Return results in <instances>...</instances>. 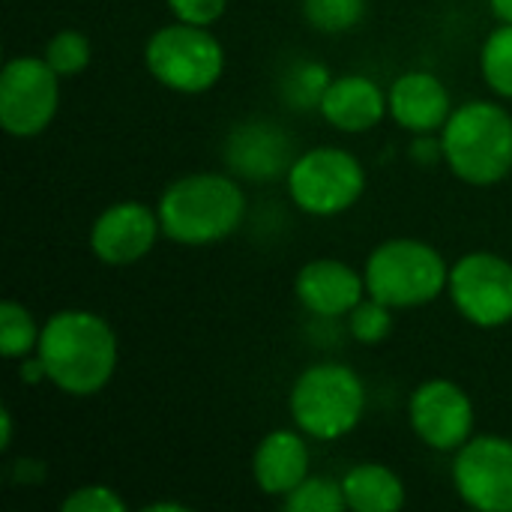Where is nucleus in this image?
I'll return each instance as SVG.
<instances>
[{
    "instance_id": "nucleus-1",
    "label": "nucleus",
    "mask_w": 512,
    "mask_h": 512,
    "mask_svg": "<svg viewBox=\"0 0 512 512\" xmlns=\"http://www.w3.org/2000/svg\"><path fill=\"white\" fill-rule=\"evenodd\" d=\"M36 357L48 384L72 399L96 396L117 372L120 345L114 327L87 309H60L42 324Z\"/></svg>"
},
{
    "instance_id": "nucleus-2",
    "label": "nucleus",
    "mask_w": 512,
    "mask_h": 512,
    "mask_svg": "<svg viewBox=\"0 0 512 512\" xmlns=\"http://www.w3.org/2000/svg\"><path fill=\"white\" fill-rule=\"evenodd\" d=\"M162 237L180 246H210L246 219V192L234 174L195 171L165 186L156 204Z\"/></svg>"
},
{
    "instance_id": "nucleus-3",
    "label": "nucleus",
    "mask_w": 512,
    "mask_h": 512,
    "mask_svg": "<svg viewBox=\"0 0 512 512\" xmlns=\"http://www.w3.org/2000/svg\"><path fill=\"white\" fill-rule=\"evenodd\" d=\"M447 168L468 186H495L512 171V114L492 99L456 105L441 129Z\"/></svg>"
},
{
    "instance_id": "nucleus-4",
    "label": "nucleus",
    "mask_w": 512,
    "mask_h": 512,
    "mask_svg": "<svg viewBox=\"0 0 512 512\" xmlns=\"http://www.w3.org/2000/svg\"><path fill=\"white\" fill-rule=\"evenodd\" d=\"M288 411L306 438L339 441L351 435L366 414V384L348 363H315L291 384Z\"/></svg>"
},
{
    "instance_id": "nucleus-5",
    "label": "nucleus",
    "mask_w": 512,
    "mask_h": 512,
    "mask_svg": "<svg viewBox=\"0 0 512 512\" xmlns=\"http://www.w3.org/2000/svg\"><path fill=\"white\" fill-rule=\"evenodd\" d=\"M363 279L366 294L390 309H420L447 291L450 264L426 240L393 237L369 252Z\"/></svg>"
},
{
    "instance_id": "nucleus-6",
    "label": "nucleus",
    "mask_w": 512,
    "mask_h": 512,
    "mask_svg": "<svg viewBox=\"0 0 512 512\" xmlns=\"http://www.w3.org/2000/svg\"><path fill=\"white\" fill-rule=\"evenodd\" d=\"M147 72L168 90L198 96L219 84L225 72V48L210 27L177 21L150 33L144 45Z\"/></svg>"
},
{
    "instance_id": "nucleus-7",
    "label": "nucleus",
    "mask_w": 512,
    "mask_h": 512,
    "mask_svg": "<svg viewBox=\"0 0 512 512\" xmlns=\"http://www.w3.org/2000/svg\"><path fill=\"white\" fill-rule=\"evenodd\" d=\"M285 183L297 210L318 219H330L351 210L363 198L366 168L351 150L321 144L297 153Z\"/></svg>"
},
{
    "instance_id": "nucleus-8",
    "label": "nucleus",
    "mask_w": 512,
    "mask_h": 512,
    "mask_svg": "<svg viewBox=\"0 0 512 512\" xmlns=\"http://www.w3.org/2000/svg\"><path fill=\"white\" fill-rule=\"evenodd\" d=\"M60 108V75L39 54L12 57L0 72V123L12 138L42 135Z\"/></svg>"
},
{
    "instance_id": "nucleus-9",
    "label": "nucleus",
    "mask_w": 512,
    "mask_h": 512,
    "mask_svg": "<svg viewBox=\"0 0 512 512\" xmlns=\"http://www.w3.org/2000/svg\"><path fill=\"white\" fill-rule=\"evenodd\" d=\"M447 294L468 324L480 330L507 327L512 321V264L495 252H468L450 267Z\"/></svg>"
},
{
    "instance_id": "nucleus-10",
    "label": "nucleus",
    "mask_w": 512,
    "mask_h": 512,
    "mask_svg": "<svg viewBox=\"0 0 512 512\" xmlns=\"http://www.w3.org/2000/svg\"><path fill=\"white\" fill-rule=\"evenodd\" d=\"M453 486L477 512H512V438L474 435L453 462Z\"/></svg>"
},
{
    "instance_id": "nucleus-11",
    "label": "nucleus",
    "mask_w": 512,
    "mask_h": 512,
    "mask_svg": "<svg viewBox=\"0 0 512 512\" xmlns=\"http://www.w3.org/2000/svg\"><path fill=\"white\" fill-rule=\"evenodd\" d=\"M408 423L420 444L438 453H456L474 438V402L450 378L423 381L408 402Z\"/></svg>"
},
{
    "instance_id": "nucleus-12",
    "label": "nucleus",
    "mask_w": 512,
    "mask_h": 512,
    "mask_svg": "<svg viewBox=\"0 0 512 512\" xmlns=\"http://www.w3.org/2000/svg\"><path fill=\"white\" fill-rule=\"evenodd\" d=\"M297 159L294 138L273 120L237 123L225 138V165L237 180L273 183L288 177Z\"/></svg>"
},
{
    "instance_id": "nucleus-13",
    "label": "nucleus",
    "mask_w": 512,
    "mask_h": 512,
    "mask_svg": "<svg viewBox=\"0 0 512 512\" xmlns=\"http://www.w3.org/2000/svg\"><path fill=\"white\" fill-rule=\"evenodd\" d=\"M162 234L159 213L141 201H117L90 225V252L111 267H126L150 255Z\"/></svg>"
},
{
    "instance_id": "nucleus-14",
    "label": "nucleus",
    "mask_w": 512,
    "mask_h": 512,
    "mask_svg": "<svg viewBox=\"0 0 512 512\" xmlns=\"http://www.w3.org/2000/svg\"><path fill=\"white\" fill-rule=\"evenodd\" d=\"M294 294L315 318H348V312L366 297V279L339 258H315L297 270Z\"/></svg>"
},
{
    "instance_id": "nucleus-15",
    "label": "nucleus",
    "mask_w": 512,
    "mask_h": 512,
    "mask_svg": "<svg viewBox=\"0 0 512 512\" xmlns=\"http://www.w3.org/2000/svg\"><path fill=\"white\" fill-rule=\"evenodd\" d=\"M387 102H390V117L411 135L441 132L453 114V99L447 84L426 69L399 75L387 90Z\"/></svg>"
},
{
    "instance_id": "nucleus-16",
    "label": "nucleus",
    "mask_w": 512,
    "mask_h": 512,
    "mask_svg": "<svg viewBox=\"0 0 512 512\" xmlns=\"http://www.w3.org/2000/svg\"><path fill=\"white\" fill-rule=\"evenodd\" d=\"M312 453L300 429L267 432L252 453V480L270 498L291 495L309 477Z\"/></svg>"
},
{
    "instance_id": "nucleus-17",
    "label": "nucleus",
    "mask_w": 512,
    "mask_h": 512,
    "mask_svg": "<svg viewBox=\"0 0 512 512\" xmlns=\"http://www.w3.org/2000/svg\"><path fill=\"white\" fill-rule=\"evenodd\" d=\"M318 114L333 129L357 135V132L375 129L390 114V102L378 81H372L369 75L351 72V75H339L330 81Z\"/></svg>"
},
{
    "instance_id": "nucleus-18",
    "label": "nucleus",
    "mask_w": 512,
    "mask_h": 512,
    "mask_svg": "<svg viewBox=\"0 0 512 512\" xmlns=\"http://www.w3.org/2000/svg\"><path fill=\"white\" fill-rule=\"evenodd\" d=\"M345 504L354 512H396L405 507V483L402 477L378 462H363L345 471L342 477Z\"/></svg>"
},
{
    "instance_id": "nucleus-19",
    "label": "nucleus",
    "mask_w": 512,
    "mask_h": 512,
    "mask_svg": "<svg viewBox=\"0 0 512 512\" xmlns=\"http://www.w3.org/2000/svg\"><path fill=\"white\" fill-rule=\"evenodd\" d=\"M333 75L318 60H294L279 78V99L291 111H318Z\"/></svg>"
},
{
    "instance_id": "nucleus-20",
    "label": "nucleus",
    "mask_w": 512,
    "mask_h": 512,
    "mask_svg": "<svg viewBox=\"0 0 512 512\" xmlns=\"http://www.w3.org/2000/svg\"><path fill=\"white\" fill-rule=\"evenodd\" d=\"M42 327L36 324L33 312L24 309L18 300H3L0 306V354L6 360H24L36 354Z\"/></svg>"
},
{
    "instance_id": "nucleus-21",
    "label": "nucleus",
    "mask_w": 512,
    "mask_h": 512,
    "mask_svg": "<svg viewBox=\"0 0 512 512\" xmlns=\"http://www.w3.org/2000/svg\"><path fill=\"white\" fill-rule=\"evenodd\" d=\"M480 72L501 99H512V24H498L486 36L480 51Z\"/></svg>"
},
{
    "instance_id": "nucleus-22",
    "label": "nucleus",
    "mask_w": 512,
    "mask_h": 512,
    "mask_svg": "<svg viewBox=\"0 0 512 512\" xmlns=\"http://www.w3.org/2000/svg\"><path fill=\"white\" fill-rule=\"evenodd\" d=\"M282 507L288 512H342L345 504V489L342 480L309 474L291 495L282 498Z\"/></svg>"
},
{
    "instance_id": "nucleus-23",
    "label": "nucleus",
    "mask_w": 512,
    "mask_h": 512,
    "mask_svg": "<svg viewBox=\"0 0 512 512\" xmlns=\"http://www.w3.org/2000/svg\"><path fill=\"white\" fill-rule=\"evenodd\" d=\"M309 27L327 36L354 30L366 15V0H300Z\"/></svg>"
},
{
    "instance_id": "nucleus-24",
    "label": "nucleus",
    "mask_w": 512,
    "mask_h": 512,
    "mask_svg": "<svg viewBox=\"0 0 512 512\" xmlns=\"http://www.w3.org/2000/svg\"><path fill=\"white\" fill-rule=\"evenodd\" d=\"M42 57L48 60V66H51L60 78H69V75H78V72H84V69L90 66L93 45H90V39H87L81 30L66 27V30H57V33L48 39Z\"/></svg>"
},
{
    "instance_id": "nucleus-25",
    "label": "nucleus",
    "mask_w": 512,
    "mask_h": 512,
    "mask_svg": "<svg viewBox=\"0 0 512 512\" xmlns=\"http://www.w3.org/2000/svg\"><path fill=\"white\" fill-rule=\"evenodd\" d=\"M393 330V309L375 297H363L351 312H348V333L360 345H381Z\"/></svg>"
},
{
    "instance_id": "nucleus-26",
    "label": "nucleus",
    "mask_w": 512,
    "mask_h": 512,
    "mask_svg": "<svg viewBox=\"0 0 512 512\" xmlns=\"http://www.w3.org/2000/svg\"><path fill=\"white\" fill-rule=\"evenodd\" d=\"M60 510L63 512H126L129 504L120 498V492H114L111 486H102V483H87V486H78L75 492H69L63 501H60Z\"/></svg>"
},
{
    "instance_id": "nucleus-27",
    "label": "nucleus",
    "mask_w": 512,
    "mask_h": 512,
    "mask_svg": "<svg viewBox=\"0 0 512 512\" xmlns=\"http://www.w3.org/2000/svg\"><path fill=\"white\" fill-rule=\"evenodd\" d=\"M165 3L177 21L201 24V27H213L228 9V0H165Z\"/></svg>"
},
{
    "instance_id": "nucleus-28",
    "label": "nucleus",
    "mask_w": 512,
    "mask_h": 512,
    "mask_svg": "<svg viewBox=\"0 0 512 512\" xmlns=\"http://www.w3.org/2000/svg\"><path fill=\"white\" fill-rule=\"evenodd\" d=\"M414 159L423 162V165H435V162H444V147H441V135L435 138V132L429 135H414Z\"/></svg>"
},
{
    "instance_id": "nucleus-29",
    "label": "nucleus",
    "mask_w": 512,
    "mask_h": 512,
    "mask_svg": "<svg viewBox=\"0 0 512 512\" xmlns=\"http://www.w3.org/2000/svg\"><path fill=\"white\" fill-rule=\"evenodd\" d=\"M0 426H3V435H0V450L6 453V450L12 447V411H9V408H3V411H0Z\"/></svg>"
},
{
    "instance_id": "nucleus-30",
    "label": "nucleus",
    "mask_w": 512,
    "mask_h": 512,
    "mask_svg": "<svg viewBox=\"0 0 512 512\" xmlns=\"http://www.w3.org/2000/svg\"><path fill=\"white\" fill-rule=\"evenodd\" d=\"M489 6L498 24H512V0H489Z\"/></svg>"
},
{
    "instance_id": "nucleus-31",
    "label": "nucleus",
    "mask_w": 512,
    "mask_h": 512,
    "mask_svg": "<svg viewBox=\"0 0 512 512\" xmlns=\"http://www.w3.org/2000/svg\"><path fill=\"white\" fill-rule=\"evenodd\" d=\"M147 512H186V504H177V501H156V504H147Z\"/></svg>"
}]
</instances>
